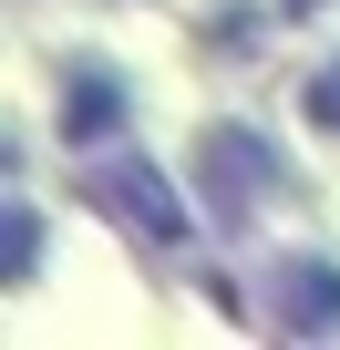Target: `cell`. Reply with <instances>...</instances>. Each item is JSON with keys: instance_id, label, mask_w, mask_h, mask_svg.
<instances>
[{"instance_id": "obj_6", "label": "cell", "mask_w": 340, "mask_h": 350, "mask_svg": "<svg viewBox=\"0 0 340 350\" xmlns=\"http://www.w3.org/2000/svg\"><path fill=\"white\" fill-rule=\"evenodd\" d=\"M278 11H319V0H278Z\"/></svg>"}, {"instance_id": "obj_4", "label": "cell", "mask_w": 340, "mask_h": 350, "mask_svg": "<svg viewBox=\"0 0 340 350\" xmlns=\"http://www.w3.org/2000/svg\"><path fill=\"white\" fill-rule=\"evenodd\" d=\"M114 124H124V83H114V72H73V83H62V134H73V144H103Z\"/></svg>"}, {"instance_id": "obj_3", "label": "cell", "mask_w": 340, "mask_h": 350, "mask_svg": "<svg viewBox=\"0 0 340 350\" xmlns=\"http://www.w3.org/2000/svg\"><path fill=\"white\" fill-rule=\"evenodd\" d=\"M258 309H268L278 329H299V340H309V329H330V319H340V268H330V258H309V247H299V258H268Z\"/></svg>"}, {"instance_id": "obj_2", "label": "cell", "mask_w": 340, "mask_h": 350, "mask_svg": "<svg viewBox=\"0 0 340 350\" xmlns=\"http://www.w3.org/2000/svg\"><path fill=\"white\" fill-rule=\"evenodd\" d=\"M83 196H93L103 217H124L144 247H176V237H186V206H176V186H155V165H93Z\"/></svg>"}, {"instance_id": "obj_5", "label": "cell", "mask_w": 340, "mask_h": 350, "mask_svg": "<svg viewBox=\"0 0 340 350\" xmlns=\"http://www.w3.org/2000/svg\"><path fill=\"white\" fill-rule=\"evenodd\" d=\"M299 113H309L319 134H340V62H319V72L299 83Z\"/></svg>"}, {"instance_id": "obj_1", "label": "cell", "mask_w": 340, "mask_h": 350, "mask_svg": "<svg viewBox=\"0 0 340 350\" xmlns=\"http://www.w3.org/2000/svg\"><path fill=\"white\" fill-rule=\"evenodd\" d=\"M196 175H207V217H217V227H248V217L278 196V154H268L248 124H207V134H196Z\"/></svg>"}]
</instances>
